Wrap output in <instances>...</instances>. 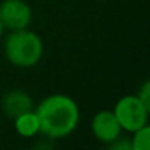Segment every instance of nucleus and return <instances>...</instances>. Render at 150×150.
Segmentation results:
<instances>
[{"label":"nucleus","mask_w":150,"mask_h":150,"mask_svg":"<svg viewBox=\"0 0 150 150\" xmlns=\"http://www.w3.org/2000/svg\"><path fill=\"white\" fill-rule=\"evenodd\" d=\"M40 134L47 139L68 137L79 124V107L74 98L65 94H52L42 98L36 108Z\"/></svg>","instance_id":"obj_1"},{"label":"nucleus","mask_w":150,"mask_h":150,"mask_svg":"<svg viewBox=\"0 0 150 150\" xmlns=\"http://www.w3.org/2000/svg\"><path fill=\"white\" fill-rule=\"evenodd\" d=\"M4 52L11 65L18 68H33L44 55V42L39 34L28 28L10 31L4 44Z\"/></svg>","instance_id":"obj_2"},{"label":"nucleus","mask_w":150,"mask_h":150,"mask_svg":"<svg viewBox=\"0 0 150 150\" xmlns=\"http://www.w3.org/2000/svg\"><path fill=\"white\" fill-rule=\"evenodd\" d=\"M113 113L120 123L121 129L127 132H134L139 127L149 124L150 110L137 98V95H124L116 102Z\"/></svg>","instance_id":"obj_3"},{"label":"nucleus","mask_w":150,"mask_h":150,"mask_svg":"<svg viewBox=\"0 0 150 150\" xmlns=\"http://www.w3.org/2000/svg\"><path fill=\"white\" fill-rule=\"evenodd\" d=\"M33 8L24 0H4L0 4V23L4 29L18 31L29 28Z\"/></svg>","instance_id":"obj_4"},{"label":"nucleus","mask_w":150,"mask_h":150,"mask_svg":"<svg viewBox=\"0 0 150 150\" xmlns=\"http://www.w3.org/2000/svg\"><path fill=\"white\" fill-rule=\"evenodd\" d=\"M91 129L95 139L103 144H111L113 140H116L123 131L113 110H102L95 113L91 123Z\"/></svg>","instance_id":"obj_5"},{"label":"nucleus","mask_w":150,"mask_h":150,"mask_svg":"<svg viewBox=\"0 0 150 150\" xmlns=\"http://www.w3.org/2000/svg\"><path fill=\"white\" fill-rule=\"evenodd\" d=\"M2 110H4V113L8 118L15 120L20 115L34 110V102L28 92L21 91V89H15V91H10L8 94L4 95V98H2Z\"/></svg>","instance_id":"obj_6"},{"label":"nucleus","mask_w":150,"mask_h":150,"mask_svg":"<svg viewBox=\"0 0 150 150\" xmlns=\"http://www.w3.org/2000/svg\"><path fill=\"white\" fill-rule=\"evenodd\" d=\"M15 131L21 137H34L40 134V123L36 111L31 110L15 118Z\"/></svg>","instance_id":"obj_7"},{"label":"nucleus","mask_w":150,"mask_h":150,"mask_svg":"<svg viewBox=\"0 0 150 150\" xmlns=\"http://www.w3.org/2000/svg\"><path fill=\"white\" fill-rule=\"evenodd\" d=\"M132 137H131V150H149L150 149V127L149 124L139 127L134 131Z\"/></svg>","instance_id":"obj_8"},{"label":"nucleus","mask_w":150,"mask_h":150,"mask_svg":"<svg viewBox=\"0 0 150 150\" xmlns=\"http://www.w3.org/2000/svg\"><path fill=\"white\" fill-rule=\"evenodd\" d=\"M136 95H137V98L150 110V82L149 81H145L139 89H137Z\"/></svg>","instance_id":"obj_9"},{"label":"nucleus","mask_w":150,"mask_h":150,"mask_svg":"<svg viewBox=\"0 0 150 150\" xmlns=\"http://www.w3.org/2000/svg\"><path fill=\"white\" fill-rule=\"evenodd\" d=\"M2 34H4V26H2V23H0V39H2Z\"/></svg>","instance_id":"obj_10"}]
</instances>
